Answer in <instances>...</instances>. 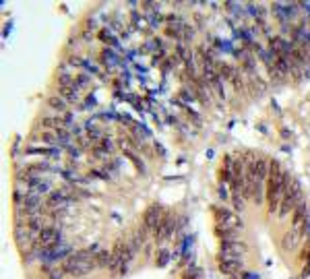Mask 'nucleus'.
<instances>
[{
    "label": "nucleus",
    "mask_w": 310,
    "mask_h": 279,
    "mask_svg": "<svg viewBox=\"0 0 310 279\" xmlns=\"http://www.w3.org/2000/svg\"><path fill=\"white\" fill-rule=\"evenodd\" d=\"M287 178H290V172H285V167L277 159H271L269 161V178L265 184V201H267V209L271 215L279 211Z\"/></svg>",
    "instance_id": "f257e3e1"
},
{
    "label": "nucleus",
    "mask_w": 310,
    "mask_h": 279,
    "mask_svg": "<svg viewBox=\"0 0 310 279\" xmlns=\"http://www.w3.org/2000/svg\"><path fill=\"white\" fill-rule=\"evenodd\" d=\"M48 108L52 110V112H56L58 116H64L67 112H69V103L56 93V95H52V97H48Z\"/></svg>",
    "instance_id": "1a4fd4ad"
},
{
    "label": "nucleus",
    "mask_w": 310,
    "mask_h": 279,
    "mask_svg": "<svg viewBox=\"0 0 310 279\" xmlns=\"http://www.w3.org/2000/svg\"><path fill=\"white\" fill-rule=\"evenodd\" d=\"M99 39H101L103 44H108V48L116 46V37H114V33H112L110 29H99Z\"/></svg>",
    "instance_id": "4468645a"
},
{
    "label": "nucleus",
    "mask_w": 310,
    "mask_h": 279,
    "mask_svg": "<svg viewBox=\"0 0 310 279\" xmlns=\"http://www.w3.org/2000/svg\"><path fill=\"white\" fill-rule=\"evenodd\" d=\"M77 85H79V89H87L91 85V75L87 71H79L77 73Z\"/></svg>",
    "instance_id": "ddd939ff"
},
{
    "label": "nucleus",
    "mask_w": 310,
    "mask_h": 279,
    "mask_svg": "<svg viewBox=\"0 0 310 279\" xmlns=\"http://www.w3.org/2000/svg\"><path fill=\"white\" fill-rule=\"evenodd\" d=\"M248 254V246L242 240L236 242H219V254L224 259H234V261H244V256Z\"/></svg>",
    "instance_id": "20e7f679"
},
{
    "label": "nucleus",
    "mask_w": 310,
    "mask_h": 279,
    "mask_svg": "<svg viewBox=\"0 0 310 279\" xmlns=\"http://www.w3.org/2000/svg\"><path fill=\"white\" fill-rule=\"evenodd\" d=\"M168 213V209H164L160 203H153V205H149L147 209H145V213H143V219H141V223L147 228V230H151V234H153V230L160 226V221L164 219V215Z\"/></svg>",
    "instance_id": "7ed1b4c3"
},
{
    "label": "nucleus",
    "mask_w": 310,
    "mask_h": 279,
    "mask_svg": "<svg viewBox=\"0 0 310 279\" xmlns=\"http://www.w3.org/2000/svg\"><path fill=\"white\" fill-rule=\"evenodd\" d=\"M112 259H114L112 250H99V252L95 254L97 269H108V267H110V263H112Z\"/></svg>",
    "instance_id": "9b49d317"
},
{
    "label": "nucleus",
    "mask_w": 310,
    "mask_h": 279,
    "mask_svg": "<svg viewBox=\"0 0 310 279\" xmlns=\"http://www.w3.org/2000/svg\"><path fill=\"white\" fill-rule=\"evenodd\" d=\"M246 197L244 195H232V203H234V209L236 211H244V207H246Z\"/></svg>",
    "instance_id": "2eb2a0df"
},
{
    "label": "nucleus",
    "mask_w": 310,
    "mask_h": 279,
    "mask_svg": "<svg viewBox=\"0 0 310 279\" xmlns=\"http://www.w3.org/2000/svg\"><path fill=\"white\" fill-rule=\"evenodd\" d=\"M83 103H85V105H83V108H93V105H95V99H93V97H91V95H87V97H85V99H83Z\"/></svg>",
    "instance_id": "f3484780"
},
{
    "label": "nucleus",
    "mask_w": 310,
    "mask_h": 279,
    "mask_svg": "<svg viewBox=\"0 0 310 279\" xmlns=\"http://www.w3.org/2000/svg\"><path fill=\"white\" fill-rule=\"evenodd\" d=\"M172 256H174V254H172L168 248H164V246H162V248H158V252H155V261H153V263H155V267L164 269V267L172 261Z\"/></svg>",
    "instance_id": "9d476101"
},
{
    "label": "nucleus",
    "mask_w": 310,
    "mask_h": 279,
    "mask_svg": "<svg viewBox=\"0 0 310 279\" xmlns=\"http://www.w3.org/2000/svg\"><path fill=\"white\" fill-rule=\"evenodd\" d=\"M99 62L106 67L108 71H112L114 67H118L120 65V56L112 50V48H103L101 50V54H99Z\"/></svg>",
    "instance_id": "0eeeda50"
},
{
    "label": "nucleus",
    "mask_w": 310,
    "mask_h": 279,
    "mask_svg": "<svg viewBox=\"0 0 310 279\" xmlns=\"http://www.w3.org/2000/svg\"><path fill=\"white\" fill-rule=\"evenodd\" d=\"M217 267H219L222 275H226L230 279H242V273L246 271L244 261H234V259H224V256H217Z\"/></svg>",
    "instance_id": "39448f33"
},
{
    "label": "nucleus",
    "mask_w": 310,
    "mask_h": 279,
    "mask_svg": "<svg viewBox=\"0 0 310 279\" xmlns=\"http://www.w3.org/2000/svg\"><path fill=\"white\" fill-rule=\"evenodd\" d=\"M58 95H60L69 105H75V103L81 101L83 89H79V85H73V87H58Z\"/></svg>",
    "instance_id": "423d86ee"
},
{
    "label": "nucleus",
    "mask_w": 310,
    "mask_h": 279,
    "mask_svg": "<svg viewBox=\"0 0 310 279\" xmlns=\"http://www.w3.org/2000/svg\"><path fill=\"white\" fill-rule=\"evenodd\" d=\"M302 203V188H300V182L290 176L287 178V184H285V192H283V199H281V205H279V217H287L290 213H294L298 209V205Z\"/></svg>",
    "instance_id": "f03ea898"
},
{
    "label": "nucleus",
    "mask_w": 310,
    "mask_h": 279,
    "mask_svg": "<svg viewBox=\"0 0 310 279\" xmlns=\"http://www.w3.org/2000/svg\"><path fill=\"white\" fill-rule=\"evenodd\" d=\"M300 240H302V234L292 228L290 232L283 234V238H281V248H283V250H294V248L300 244Z\"/></svg>",
    "instance_id": "6e6552de"
},
{
    "label": "nucleus",
    "mask_w": 310,
    "mask_h": 279,
    "mask_svg": "<svg viewBox=\"0 0 310 279\" xmlns=\"http://www.w3.org/2000/svg\"><path fill=\"white\" fill-rule=\"evenodd\" d=\"M64 275H67V273H64V271H62V267L58 265V267H52V269H50L48 279H62Z\"/></svg>",
    "instance_id": "dca6fc26"
},
{
    "label": "nucleus",
    "mask_w": 310,
    "mask_h": 279,
    "mask_svg": "<svg viewBox=\"0 0 310 279\" xmlns=\"http://www.w3.org/2000/svg\"><path fill=\"white\" fill-rule=\"evenodd\" d=\"M180 279H203V273H201V269H198V267H194V265H188V267L182 271Z\"/></svg>",
    "instance_id": "f8f14e48"
}]
</instances>
